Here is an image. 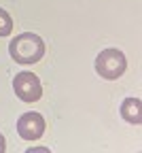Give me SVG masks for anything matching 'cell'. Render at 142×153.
Segmentation results:
<instances>
[{
	"label": "cell",
	"mask_w": 142,
	"mask_h": 153,
	"mask_svg": "<svg viewBox=\"0 0 142 153\" xmlns=\"http://www.w3.org/2000/svg\"><path fill=\"white\" fill-rule=\"evenodd\" d=\"M13 89H15V96H17L21 102H38L40 96H43V85H40V79H38L34 72H28V70L15 74Z\"/></svg>",
	"instance_id": "3957f363"
},
{
	"label": "cell",
	"mask_w": 142,
	"mask_h": 153,
	"mask_svg": "<svg viewBox=\"0 0 142 153\" xmlns=\"http://www.w3.org/2000/svg\"><path fill=\"white\" fill-rule=\"evenodd\" d=\"M7 151V140H4V136L0 134V153H4Z\"/></svg>",
	"instance_id": "52a82bcc"
},
{
	"label": "cell",
	"mask_w": 142,
	"mask_h": 153,
	"mask_svg": "<svg viewBox=\"0 0 142 153\" xmlns=\"http://www.w3.org/2000/svg\"><path fill=\"white\" fill-rule=\"evenodd\" d=\"M127 70V60L121 49H104L95 57V72L106 81H117Z\"/></svg>",
	"instance_id": "7a4b0ae2"
},
{
	"label": "cell",
	"mask_w": 142,
	"mask_h": 153,
	"mask_svg": "<svg viewBox=\"0 0 142 153\" xmlns=\"http://www.w3.org/2000/svg\"><path fill=\"white\" fill-rule=\"evenodd\" d=\"M9 53L17 64H36L45 55V41L34 32H21L11 41Z\"/></svg>",
	"instance_id": "6da1fadb"
},
{
	"label": "cell",
	"mask_w": 142,
	"mask_h": 153,
	"mask_svg": "<svg viewBox=\"0 0 142 153\" xmlns=\"http://www.w3.org/2000/svg\"><path fill=\"white\" fill-rule=\"evenodd\" d=\"M140 106H142L140 98H125L121 102V117L132 126H140V121H142Z\"/></svg>",
	"instance_id": "5b68a950"
},
{
	"label": "cell",
	"mask_w": 142,
	"mask_h": 153,
	"mask_svg": "<svg viewBox=\"0 0 142 153\" xmlns=\"http://www.w3.org/2000/svg\"><path fill=\"white\" fill-rule=\"evenodd\" d=\"M45 128H47L45 117L40 113H36V111L24 113L21 117L17 119V134L24 140H38L45 134Z\"/></svg>",
	"instance_id": "277c9868"
},
{
	"label": "cell",
	"mask_w": 142,
	"mask_h": 153,
	"mask_svg": "<svg viewBox=\"0 0 142 153\" xmlns=\"http://www.w3.org/2000/svg\"><path fill=\"white\" fill-rule=\"evenodd\" d=\"M11 32H13V19L4 9H0V38L11 36Z\"/></svg>",
	"instance_id": "8992f818"
}]
</instances>
